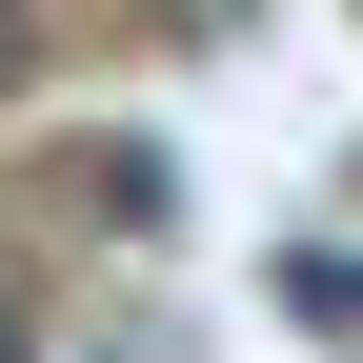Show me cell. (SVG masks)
Instances as JSON below:
<instances>
[{"label":"cell","mask_w":363,"mask_h":363,"mask_svg":"<svg viewBox=\"0 0 363 363\" xmlns=\"http://www.w3.org/2000/svg\"><path fill=\"white\" fill-rule=\"evenodd\" d=\"M0 81H21V21H0Z\"/></svg>","instance_id":"4"},{"label":"cell","mask_w":363,"mask_h":363,"mask_svg":"<svg viewBox=\"0 0 363 363\" xmlns=\"http://www.w3.org/2000/svg\"><path fill=\"white\" fill-rule=\"evenodd\" d=\"M0 363H40V283H21V262H0Z\"/></svg>","instance_id":"3"},{"label":"cell","mask_w":363,"mask_h":363,"mask_svg":"<svg viewBox=\"0 0 363 363\" xmlns=\"http://www.w3.org/2000/svg\"><path fill=\"white\" fill-rule=\"evenodd\" d=\"M81 222H101V242H182V182L142 142H101V162H81Z\"/></svg>","instance_id":"1"},{"label":"cell","mask_w":363,"mask_h":363,"mask_svg":"<svg viewBox=\"0 0 363 363\" xmlns=\"http://www.w3.org/2000/svg\"><path fill=\"white\" fill-rule=\"evenodd\" d=\"M283 323H323V343H363V242H323V222H303V242H283Z\"/></svg>","instance_id":"2"}]
</instances>
